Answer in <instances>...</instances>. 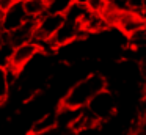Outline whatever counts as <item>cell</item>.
<instances>
[{"instance_id": "cell-4", "label": "cell", "mask_w": 146, "mask_h": 135, "mask_svg": "<svg viewBox=\"0 0 146 135\" xmlns=\"http://www.w3.org/2000/svg\"><path fill=\"white\" fill-rule=\"evenodd\" d=\"M63 24H64L63 14H50V13H46L42 17H39L36 21V30H35L33 41L52 39Z\"/></svg>"}, {"instance_id": "cell-17", "label": "cell", "mask_w": 146, "mask_h": 135, "mask_svg": "<svg viewBox=\"0 0 146 135\" xmlns=\"http://www.w3.org/2000/svg\"><path fill=\"white\" fill-rule=\"evenodd\" d=\"M2 19H3V11H2V8H0V25H2Z\"/></svg>"}, {"instance_id": "cell-11", "label": "cell", "mask_w": 146, "mask_h": 135, "mask_svg": "<svg viewBox=\"0 0 146 135\" xmlns=\"http://www.w3.org/2000/svg\"><path fill=\"white\" fill-rule=\"evenodd\" d=\"M74 3H76V0H49L47 2V13L64 16Z\"/></svg>"}, {"instance_id": "cell-15", "label": "cell", "mask_w": 146, "mask_h": 135, "mask_svg": "<svg viewBox=\"0 0 146 135\" xmlns=\"http://www.w3.org/2000/svg\"><path fill=\"white\" fill-rule=\"evenodd\" d=\"M61 135H79V132L72 130V129H64V132Z\"/></svg>"}, {"instance_id": "cell-13", "label": "cell", "mask_w": 146, "mask_h": 135, "mask_svg": "<svg viewBox=\"0 0 146 135\" xmlns=\"http://www.w3.org/2000/svg\"><path fill=\"white\" fill-rule=\"evenodd\" d=\"M107 5H108V0H90V3L86 6L91 13H104Z\"/></svg>"}, {"instance_id": "cell-5", "label": "cell", "mask_w": 146, "mask_h": 135, "mask_svg": "<svg viewBox=\"0 0 146 135\" xmlns=\"http://www.w3.org/2000/svg\"><path fill=\"white\" fill-rule=\"evenodd\" d=\"M38 53H39V49L35 43L21 44V46L14 47L13 55H11V60H10V65L13 68L22 71V68H25L27 63L32 58H35V55H38Z\"/></svg>"}, {"instance_id": "cell-1", "label": "cell", "mask_w": 146, "mask_h": 135, "mask_svg": "<svg viewBox=\"0 0 146 135\" xmlns=\"http://www.w3.org/2000/svg\"><path fill=\"white\" fill-rule=\"evenodd\" d=\"M105 88H107V80H105L104 75L98 74V72L88 74L86 77L76 82L68 90V93L61 99L60 105L68 107V108H74V110H82L91 102V99L96 94L101 93Z\"/></svg>"}, {"instance_id": "cell-9", "label": "cell", "mask_w": 146, "mask_h": 135, "mask_svg": "<svg viewBox=\"0 0 146 135\" xmlns=\"http://www.w3.org/2000/svg\"><path fill=\"white\" fill-rule=\"evenodd\" d=\"M110 25H108L107 19L104 17V14L102 13H88V16H86L85 19H83L82 22V30L85 31V33H94V31H102L105 30V28H108Z\"/></svg>"}, {"instance_id": "cell-12", "label": "cell", "mask_w": 146, "mask_h": 135, "mask_svg": "<svg viewBox=\"0 0 146 135\" xmlns=\"http://www.w3.org/2000/svg\"><path fill=\"white\" fill-rule=\"evenodd\" d=\"M10 83L7 80V74H5V68H0V104L7 99L8 90H10Z\"/></svg>"}, {"instance_id": "cell-2", "label": "cell", "mask_w": 146, "mask_h": 135, "mask_svg": "<svg viewBox=\"0 0 146 135\" xmlns=\"http://www.w3.org/2000/svg\"><path fill=\"white\" fill-rule=\"evenodd\" d=\"M86 108L98 118L99 122H104L116 113V97L108 88H105L93 97Z\"/></svg>"}, {"instance_id": "cell-18", "label": "cell", "mask_w": 146, "mask_h": 135, "mask_svg": "<svg viewBox=\"0 0 146 135\" xmlns=\"http://www.w3.org/2000/svg\"><path fill=\"white\" fill-rule=\"evenodd\" d=\"M141 16H143V17H145V19H146V5H145V9H143V13H141Z\"/></svg>"}, {"instance_id": "cell-3", "label": "cell", "mask_w": 146, "mask_h": 135, "mask_svg": "<svg viewBox=\"0 0 146 135\" xmlns=\"http://www.w3.org/2000/svg\"><path fill=\"white\" fill-rule=\"evenodd\" d=\"M29 16L24 8V0H16L8 9L3 11V19H2V25H0V31L5 33H13L17 28H21L27 21Z\"/></svg>"}, {"instance_id": "cell-10", "label": "cell", "mask_w": 146, "mask_h": 135, "mask_svg": "<svg viewBox=\"0 0 146 135\" xmlns=\"http://www.w3.org/2000/svg\"><path fill=\"white\" fill-rule=\"evenodd\" d=\"M24 8L30 19L38 21L47 13V2L46 0H24Z\"/></svg>"}, {"instance_id": "cell-7", "label": "cell", "mask_w": 146, "mask_h": 135, "mask_svg": "<svg viewBox=\"0 0 146 135\" xmlns=\"http://www.w3.org/2000/svg\"><path fill=\"white\" fill-rule=\"evenodd\" d=\"M119 30L123 33H126L127 36H130L132 33L138 31L140 28L146 27V19L143 17L141 14L133 11H123L119 14V21H118V25Z\"/></svg>"}, {"instance_id": "cell-8", "label": "cell", "mask_w": 146, "mask_h": 135, "mask_svg": "<svg viewBox=\"0 0 146 135\" xmlns=\"http://www.w3.org/2000/svg\"><path fill=\"white\" fill-rule=\"evenodd\" d=\"M57 127H58L57 112H49V113H44L42 116H39V118L33 122L29 134H32V135H46V134L52 132Z\"/></svg>"}, {"instance_id": "cell-19", "label": "cell", "mask_w": 146, "mask_h": 135, "mask_svg": "<svg viewBox=\"0 0 146 135\" xmlns=\"http://www.w3.org/2000/svg\"><path fill=\"white\" fill-rule=\"evenodd\" d=\"M46 2H49V0H46Z\"/></svg>"}, {"instance_id": "cell-6", "label": "cell", "mask_w": 146, "mask_h": 135, "mask_svg": "<svg viewBox=\"0 0 146 135\" xmlns=\"http://www.w3.org/2000/svg\"><path fill=\"white\" fill-rule=\"evenodd\" d=\"M83 35H86V33L82 30V25L76 24V22H69V21L64 19V24L60 27V30L55 33V36L52 38V39H54V43L60 47V46H66V44L79 39Z\"/></svg>"}, {"instance_id": "cell-16", "label": "cell", "mask_w": 146, "mask_h": 135, "mask_svg": "<svg viewBox=\"0 0 146 135\" xmlns=\"http://www.w3.org/2000/svg\"><path fill=\"white\" fill-rule=\"evenodd\" d=\"M76 3H79V5H83V6H86L90 3V0H76Z\"/></svg>"}, {"instance_id": "cell-14", "label": "cell", "mask_w": 146, "mask_h": 135, "mask_svg": "<svg viewBox=\"0 0 146 135\" xmlns=\"http://www.w3.org/2000/svg\"><path fill=\"white\" fill-rule=\"evenodd\" d=\"M145 5H146V0H127L129 11L138 13V14H141V13H143V9H145Z\"/></svg>"}]
</instances>
